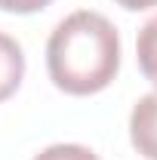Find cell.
<instances>
[{
    "label": "cell",
    "instance_id": "1",
    "mask_svg": "<svg viewBox=\"0 0 157 160\" xmlns=\"http://www.w3.org/2000/svg\"><path fill=\"white\" fill-rule=\"evenodd\" d=\"M120 68L117 28L93 9H77L62 19L46 40L49 80L68 96L102 92Z\"/></svg>",
    "mask_w": 157,
    "mask_h": 160
},
{
    "label": "cell",
    "instance_id": "2",
    "mask_svg": "<svg viewBox=\"0 0 157 160\" xmlns=\"http://www.w3.org/2000/svg\"><path fill=\"white\" fill-rule=\"evenodd\" d=\"M129 139L145 160H157V92H148L133 105Z\"/></svg>",
    "mask_w": 157,
    "mask_h": 160
},
{
    "label": "cell",
    "instance_id": "3",
    "mask_svg": "<svg viewBox=\"0 0 157 160\" xmlns=\"http://www.w3.org/2000/svg\"><path fill=\"white\" fill-rule=\"evenodd\" d=\"M25 77V52L9 34L0 31V102H6L22 86Z\"/></svg>",
    "mask_w": 157,
    "mask_h": 160
},
{
    "label": "cell",
    "instance_id": "4",
    "mask_svg": "<svg viewBox=\"0 0 157 160\" xmlns=\"http://www.w3.org/2000/svg\"><path fill=\"white\" fill-rule=\"evenodd\" d=\"M136 62H139V71L145 74V80H151L157 86V16L148 19L142 25L136 37Z\"/></svg>",
    "mask_w": 157,
    "mask_h": 160
},
{
    "label": "cell",
    "instance_id": "5",
    "mask_svg": "<svg viewBox=\"0 0 157 160\" xmlns=\"http://www.w3.org/2000/svg\"><path fill=\"white\" fill-rule=\"evenodd\" d=\"M34 160H99V154L83 145H49Z\"/></svg>",
    "mask_w": 157,
    "mask_h": 160
},
{
    "label": "cell",
    "instance_id": "6",
    "mask_svg": "<svg viewBox=\"0 0 157 160\" xmlns=\"http://www.w3.org/2000/svg\"><path fill=\"white\" fill-rule=\"evenodd\" d=\"M53 0H0V9L3 12H16V16H28V12H37L46 9Z\"/></svg>",
    "mask_w": 157,
    "mask_h": 160
},
{
    "label": "cell",
    "instance_id": "7",
    "mask_svg": "<svg viewBox=\"0 0 157 160\" xmlns=\"http://www.w3.org/2000/svg\"><path fill=\"white\" fill-rule=\"evenodd\" d=\"M114 3H117V6H123V9H133V12L157 6V0H114Z\"/></svg>",
    "mask_w": 157,
    "mask_h": 160
}]
</instances>
